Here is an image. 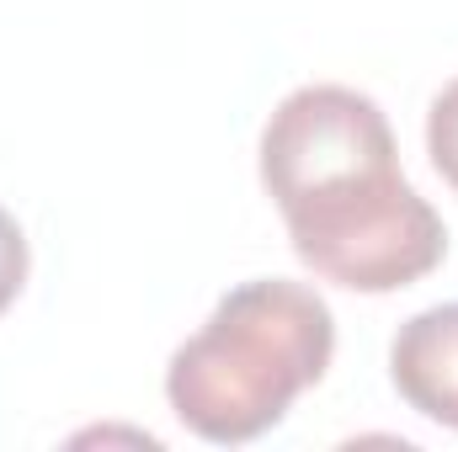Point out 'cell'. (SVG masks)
I'll return each mask as SVG.
<instances>
[{
	"mask_svg": "<svg viewBox=\"0 0 458 452\" xmlns=\"http://www.w3.org/2000/svg\"><path fill=\"white\" fill-rule=\"evenodd\" d=\"M261 187L293 255L352 293H400L448 255L437 208L405 181L389 117L352 86H299L261 128Z\"/></svg>",
	"mask_w": 458,
	"mask_h": 452,
	"instance_id": "1",
	"label": "cell"
},
{
	"mask_svg": "<svg viewBox=\"0 0 458 452\" xmlns=\"http://www.w3.org/2000/svg\"><path fill=\"white\" fill-rule=\"evenodd\" d=\"M336 351L331 304L288 277H256L219 298L208 325L176 346L165 399L203 442H256L304 389H315Z\"/></svg>",
	"mask_w": 458,
	"mask_h": 452,
	"instance_id": "2",
	"label": "cell"
},
{
	"mask_svg": "<svg viewBox=\"0 0 458 452\" xmlns=\"http://www.w3.org/2000/svg\"><path fill=\"white\" fill-rule=\"evenodd\" d=\"M389 378L416 415L458 431V304L421 309L400 325L389 346Z\"/></svg>",
	"mask_w": 458,
	"mask_h": 452,
	"instance_id": "3",
	"label": "cell"
},
{
	"mask_svg": "<svg viewBox=\"0 0 458 452\" xmlns=\"http://www.w3.org/2000/svg\"><path fill=\"white\" fill-rule=\"evenodd\" d=\"M427 155L437 165V176L458 192V80H448L427 113Z\"/></svg>",
	"mask_w": 458,
	"mask_h": 452,
	"instance_id": "4",
	"label": "cell"
},
{
	"mask_svg": "<svg viewBox=\"0 0 458 452\" xmlns=\"http://www.w3.org/2000/svg\"><path fill=\"white\" fill-rule=\"evenodd\" d=\"M21 282H27V234H21V224L0 208V314L16 304Z\"/></svg>",
	"mask_w": 458,
	"mask_h": 452,
	"instance_id": "5",
	"label": "cell"
}]
</instances>
